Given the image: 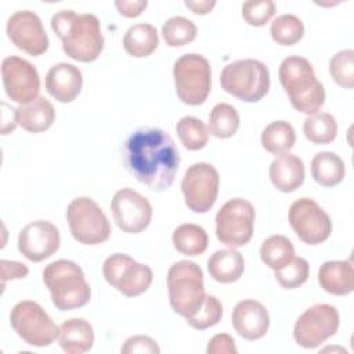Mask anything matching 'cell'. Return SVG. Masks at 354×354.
Here are the masks:
<instances>
[{
	"label": "cell",
	"mask_w": 354,
	"mask_h": 354,
	"mask_svg": "<svg viewBox=\"0 0 354 354\" xmlns=\"http://www.w3.org/2000/svg\"><path fill=\"white\" fill-rule=\"evenodd\" d=\"M122 158L127 171L155 192L171 187L181 162L170 134L158 127L134 130L123 144Z\"/></svg>",
	"instance_id": "obj_1"
},
{
	"label": "cell",
	"mask_w": 354,
	"mask_h": 354,
	"mask_svg": "<svg viewBox=\"0 0 354 354\" xmlns=\"http://www.w3.org/2000/svg\"><path fill=\"white\" fill-rule=\"evenodd\" d=\"M51 29L61 40L64 53L75 61L93 62L102 53L101 24L94 14L61 10L53 15Z\"/></svg>",
	"instance_id": "obj_2"
},
{
	"label": "cell",
	"mask_w": 354,
	"mask_h": 354,
	"mask_svg": "<svg viewBox=\"0 0 354 354\" xmlns=\"http://www.w3.org/2000/svg\"><path fill=\"white\" fill-rule=\"evenodd\" d=\"M278 76L296 111L310 116L322 108L325 90L307 58L299 55L286 57L279 65Z\"/></svg>",
	"instance_id": "obj_3"
},
{
	"label": "cell",
	"mask_w": 354,
	"mask_h": 354,
	"mask_svg": "<svg viewBox=\"0 0 354 354\" xmlns=\"http://www.w3.org/2000/svg\"><path fill=\"white\" fill-rule=\"evenodd\" d=\"M43 282L50 290L53 304L61 311H69L86 306L91 297V289L83 270L71 260H57L43 270Z\"/></svg>",
	"instance_id": "obj_4"
},
{
	"label": "cell",
	"mask_w": 354,
	"mask_h": 354,
	"mask_svg": "<svg viewBox=\"0 0 354 354\" xmlns=\"http://www.w3.org/2000/svg\"><path fill=\"white\" fill-rule=\"evenodd\" d=\"M167 290L174 313L185 319L194 315L206 296L202 268L189 260L174 263L167 272Z\"/></svg>",
	"instance_id": "obj_5"
},
{
	"label": "cell",
	"mask_w": 354,
	"mask_h": 354,
	"mask_svg": "<svg viewBox=\"0 0 354 354\" xmlns=\"http://www.w3.org/2000/svg\"><path fill=\"white\" fill-rule=\"evenodd\" d=\"M221 88L245 102L260 101L270 90V72L257 59H238L224 66L220 73Z\"/></svg>",
	"instance_id": "obj_6"
},
{
	"label": "cell",
	"mask_w": 354,
	"mask_h": 354,
	"mask_svg": "<svg viewBox=\"0 0 354 354\" xmlns=\"http://www.w3.org/2000/svg\"><path fill=\"white\" fill-rule=\"evenodd\" d=\"M173 77L176 94L184 104L198 106L207 100L212 87V71L203 55L189 53L177 58Z\"/></svg>",
	"instance_id": "obj_7"
},
{
	"label": "cell",
	"mask_w": 354,
	"mask_h": 354,
	"mask_svg": "<svg viewBox=\"0 0 354 354\" xmlns=\"http://www.w3.org/2000/svg\"><path fill=\"white\" fill-rule=\"evenodd\" d=\"M66 220L72 236L82 245H100L108 241L112 232L102 209L87 196L75 198L68 205Z\"/></svg>",
	"instance_id": "obj_8"
},
{
	"label": "cell",
	"mask_w": 354,
	"mask_h": 354,
	"mask_svg": "<svg viewBox=\"0 0 354 354\" xmlns=\"http://www.w3.org/2000/svg\"><path fill=\"white\" fill-rule=\"evenodd\" d=\"M256 212L242 198L227 201L216 214V236L228 248L245 246L253 236Z\"/></svg>",
	"instance_id": "obj_9"
},
{
	"label": "cell",
	"mask_w": 354,
	"mask_h": 354,
	"mask_svg": "<svg viewBox=\"0 0 354 354\" xmlns=\"http://www.w3.org/2000/svg\"><path fill=\"white\" fill-rule=\"evenodd\" d=\"M14 332L28 344L35 347L50 346L59 333V326L40 304L30 300L17 303L10 314Z\"/></svg>",
	"instance_id": "obj_10"
},
{
	"label": "cell",
	"mask_w": 354,
	"mask_h": 354,
	"mask_svg": "<svg viewBox=\"0 0 354 354\" xmlns=\"http://www.w3.org/2000/svg\"><path fill=\"white\" fill-rule=\"evenodd\" d=\"M105 281L127 297H136L147 292L152 283V270L124 253H113L102 264Z\"/></svg>",
	"instance_id": "obj_11"
},
{
	"label": "cell",
	"mask_w": 354,
	"mask_h": 354,
	"mask_svg": "<svg viewBox=\"0 0 354 354\" xmlns=\"http://www.w3.org/2000/svg\"><path fill=\"white\" fill-rule=\"evenodd\" d=\"M340 325V315L336 307L318 303L308 307L296 321L293 339L303 348H317L332 337Z\"/></svg>",
	"instance_id": "obj_12"
},
{
	"label": "cell",
	"mask_w": 354,
	"mask_h": 354,
	"mask_svg": "<svg viewBox=\"0 0 354 354\" xmlns=\"http://www.w3.org/2000/svg\"><path fill=\"white\" fill-rule=\"evenodd\" d=\"M220 176L216 167L206 162L191 165L183 177L181 191L185 205L195 213L209 212L218 195Z\"/></svg>",
	"instance_id": "obj_13"
},
{
	"label": "cell",
	"mask_w": 354,
	"mask_h": 354,
	"mask_svg": "<svg viewBox=\"0 0 354 354\" xmlns=\"http://www.w3.org/2000/svg\"><path fill=\"white\" fill-rule=\"evenodd\" d=\"M289 224L297 238L307 245H319L332 234L329 214L311 198H300L289 207Z\"/></svg>",
	"instance_id": "obj_14"
},
{
	"label": "cell",
	"mask_w": 354,
	"mask_h": 354,
	"mask_svg": "<svg viewBox=\"0 0 354 354\" xmlns=\"http://www.w3.org/2000/svg\"><path fill=\"white\" fill-rule=\"evenodd\" d=\"M1 77L7 97L25 105L39 97L40 77L37 69L26 59L11 55L1 62Z\"/></svg>",
	"instance_id": "obj_15"
},
{
	"label": "cell",
	"mask_w": 354,
	"mask_h": 354,
	"mask_svg": "<svg viewBox=\"0 0 354 354\" xmlns=\"http://www.w3.org/2000/svg\"><path fill=\"white\" fill-rule=\"evenodd\" d=\"M111 210L116 225L127 234L144 231L153 214L149 201L131 188H122L115 192L111 201Z\"/></svg>",
	"instance_id": "obj_16"
},
{
	"label": "cell",
	"mask_w": 354,
	"mask_h": 354,
	"mask_svg": "<svg viewBox=\"0 0 354 354\" xmlns=\"http://www.w3.org/2000/svg\"><path fill=\"white\" fill-rule=\"evenodd\" d=\"M6 33L17 48L32 57H39L48 50V36L40 17L33 11H15L7 21Z\"/></svg>",
	"instance_id": "obj_17"
},
{
	"label": "cell",
	"mask_w": 354,
	"mask_h": 354,
	"mask_svg": "<svg viewBox=\"0 0 354 354\" xmlns=\"http://www.w3.org/2000/svg\"><path fill=\"white\" fill-rule=\"evenodd\" d=\"M61 243L58 228L46 220H36L26 224L18 234V250L33 263L51 257Z\"/></svg>",
	"instance_id": "obj_18"
},
{
	"label": "cell",
	"mask_w": 354,
	"mask_h": 354,
	"mask_svg": "<svg viewBox=\"0 0 354 354\" xmlns=\"http://www.w3.org/2000/svg\"><path fill=\"white\" fill-rule=\"evenodd\" d=\"M235 332L246 340L261 339L270 328V315L264 304L253 299L236 303L231 315Z\"/></svg>",
	"instance_id": "obj_19"
},
{
	"label": "cell",
	"mask_w": 354,
	"mask_h": 354,
	"mask_svg": "<svg viewBox=\"0 0 354 354\" xmlns=\"http://www.w3.org/2000/svg\"><path fill=\"white\" fill-rule=\"evenodd\" d=\"M83 76L77 66L68 62L53 65L46 75V90L58 102H72L80 94Z\"/></svg>",
	"instance_id": "obj_20"
},
{
	"label": "cell",
	"mask_w": 354,
	"mask_h": 354,
	"mask_svg": "<svg viewBox=\"0 0 354 354\" xmlns=\"http://www.w3.org/2000/svg\"><path fill=\"white\" fill-rule=\"evenodd\" d=\"M270 180L272 185L281 192H293L304 181L306 170L303 160L290 153H279L270 165Z\"/></svg>",
	"instance_id": "obj_21"
},
{
	"label": "cell",
	"mask_w": 354,
	"mask_h": 354,
	"mask_svg": "<svg viewBox=\"0 0 354 354\" xmlns=\"http://www.w3.org/2000/svg\"><path fill=\"white\" fill-rule=\"evenodd\" d=\"M318 283L330 295H350L354 290V268L351 260L325 261L318 270Z\"/></svg>",
	"instance_id": "obj_22"
},
{
	"label": "cell",
	"mask_w": 354,
	"mask_h": 354,
	"mask_svg": "<svg viewBox=\"0 0 354 354\" xmlns=\"http://www.w3.org/2000/svg\"><path fill=\"white\" fill-rule=\"evenodd\" d=\"M55 111L46 97H37L29 104L15 108V122L29 133H41L53 126Z\"/></svg>",
	"instance_id": "obj_23"
},
{
	"label": "cell",
	"mask_w": 354,
	"mask_h": 354,
	"mask_svg": "<svg viewBox=\"0 0 354 354\" xmlns=\"http://www.w3.org/2000/svg\"><path fill=\"white\" fill-rule=\"evenodd\" d=\"M58 342L68 354H83L94 344V330L83 318H69L59 325Z\"/></svg>",
	"instance_id": "obj_24"
},
{
	"label": "cell",
	"mask_w": 354,
	"mask_h": 354,
	"mask_svg": "<svg viewBox=\"0 0 354 354\" xmlns=\"http://www.w3.org/2000/svg\"><path fill=\"white\" fill-rule=\"evenodd\" d=\"M207 271L214 281L232 283L238 281L245 271L243 256L232 248L217 250L207 260Z\"/></svg>",
	"instance_id": "obj_25"
},
{
	"label": "cell",
	"mask_w": 354,
	"mask_h": 354,
	"mask_svg": "<svg viewBox=\"0 0 354 354\" xmlns=\"http://www.w3.org/2000/svg\"><path fill=\"white\" fill-rule=\"evenodd\" d=\"M159 44L156 28L151 24H136L130 26L123 36L124 51L136 58L151 55Z\"/></svg>",
	"instance_id": "obj_26"
},
{
	"label": "cell",
	"mask_w": 354,
	"mask_h": 354,
	"mask_svg": "<svg viewBox=\"0 0 354 354\" xmlns=\"http://www.w3.org/2000/svg\"><path fill=\"white\" fill-rule=\"evenodd\" d=\"M311 176L322 187H335L346 176L344 162L335 152H318L311 159Z\"/></svg>",
	"instance_id": "obj_27"
},
{
	"label": "cell",
	"mask_w": 354,
	"mask_h": 354,
	"mask_svg": "<svg viewBox=\"0 0 354 354\" xmlns=\"http://www.w3.org/2000/svg\"><path fill=\"white\" fill-rule=\"evenodd\" d=\"M171 241L174 249L185 256H199L209 245L207 232L201 225L192 223L178 225L173 231Z\"/></svg>",
	"instance_id": "obj_28"
},
{
	"label": "cell",
	"mask_w": 354,
	"mask_h": 354,
	"mask_svg": "<svg viewBox=\"0 0 354 354\" xmlns=\"http://www.w3.org/2000/svg\"><path fill=\"white\" fill-rule=\"evenodd\" d=\"M296 142L295 129L285 120H275L267 124L261 133L263 148L274 155L289 152Z\"/></svg>",
	"instance_id": "obj_29"
},
{
	"label": "cell",
	"mask_w": 354,
	"mask_h": 354,
	"mask_svg": "<svg viewBox=\"0 0 354 354\" xmlns=\"http://www.w3.org/2000/svg\"><path fill=\"white\" fill-rule=\"evenodd\" d=\"M295 257V248L289 238L271 235L260 246V259L271 270H279Z\"/></svg>",
	"instance_id": "obj_30"
},
{
	"label": "cell",
	"mask_w": 354,
	"mask_h": 354,
	"mask_svg": "<svg viewBox=\"0 0 354 354\" xmlns=\"http://www.w3.org/2000/svg\"><path fill=\"white\" fill-rule=\"evenodd\" d=\"M303 133L313 144H329L336 138L337 123L333 115L317 112L304 119Z\"/></svg>",
	"instance_id": "obj_31"
},
{
	"label": "cell",
	"mask_w": 354,
	"mask_h": 354,
	"mask_svg": "<svg viewBox=\"0 0 354 354\" xmlns=\"http://www.w3.org/2000/svg\"><path fill=\"white\" fill-rule=\"evenodd\" d=\"M239 127L238 111L225 102H220L213 106L209 115L207 130L212 136L217 138L232 137Z\"/></svg>",
	"instance_id": "obj_32"
},
{
	"label": "cell",
	"mask_w": 354,
	"mask_h": 354,
	"mask_svg": "<svg viewBox=\"0 0 354 354\" xmlns=\"http://www.w3.org/2000/svg\"><path fill=\"white\" fill-rule=\"evenodd\" d=\"M177 136L188 151H199L209 141V130L205 123L195 116H184L176 124Z\"/></svg>",
	"instance_id": "obj_33"
},
{
	"label": "cell",
	"mask_w": 354,
	"mask_h": 354,
	"mask_svg": "<svg viewBox=\"0 0 354 354\" xmlns=\"http://www.w3.org/2000/svg\"><path fill=\"white\" fill-rule=\"evenodd\" d=\"M270 33L277 44L293 46L301 40L304 25L299 17L293 14H282L271 22Z\"/></svg>",
	"instance_id": "obj_34"
},
{
	"label": "cell",
	"mask_w": 354,
	"mask_h": 354,
	"mask_svg": "<svg viewBox=\"0 0 354 354\" xmlns=\"http://www.w3.org/2000/svg\"><path fill=\"white\" fill-rule=\"evenodd\" d=\"M198 33L196 25L181 15L169 18L162 26V36L167 46L181 47L195 40Z\"/></svg>",
	"instance_id": "obj_35"
},
{
	"label": "cell",
	"mask_w": 354,
	"mask_h": 354,
	"mask_svg": "<svg viewBox=\"0 0 354 354\" xmlns=\"http://www.w3.org/2000/svg\"><path fill=\"white\" fill-rule=\"evenodd\" d=\"M329 73L336 84L351 90L354 87V51L342 50L329 61Z\"/></svg>",
	"instance_id": "obj_36"
},
{
	"label": "cell",
	"mask_w": 354,
	"mask_h": 354,
	"mask_svg": "<svg viewBox=\"0 0 354 354\" xmlns=\"http://www.w3.org/2000/svg\"><path fill=\"white\" fill-rule=\"evenodd\" d=\"M223 317V306L220 300L213 295H206L199 310L187 318L191 328L198 330H205L218 324Z\"/></svg>",
	"instance_id": "obj_37"
},
{
	"label": "cell",
	"mask_w": 354,
	"mask_h": 354,
	"mask_svg": "<svg viewBox=\"0 0 354 354\" xmlns=\"http://www.w3.org/2000/svg\"><path fill=\"white\" fill-rule=\"evenodd\" d=\"M310 274V266L303 257H293L282 268L275 270V279L285 289H296L301 286Z\"/></svg>",
	"instance_id": "obj_38"
},
{
	"label": "cell",
	"mask_w": 354,
	"mask_h": 354,
	"mask_svg": "<svg viewBox=\"0 0 354 354\" xmlns=\"http://www.w3.org/2000/svg\"><path fill=\"white\" fill-rule=\"evenodd\" d=\"M275 14V4L271 0L245 1L242 4V17L248 25L263 26Z\"/></svg>",
	"instance_id": "obj_39"
},
{
	"label": "cell",
	"mask_w": 354,
	"mask_h": 354,
	"mask_svg": "<svg viewBox=\"0 0 354 354\" xmlns=\"http://www.w3.org/2000/svg\"><path fill=\"white\" fill-rule=\"evenodd\" d=\"M123 354H134V353H147V354H159L160 348L156 342L145 335H136L129 337L123 347L120 348Z\"/></svg>",
	"instance_id": "obj_40"
},
{
	"label": "cell",
	"mask_w": 354,
	"mask_h": 354,
	"mask_svg": "<svg viewBox=\"0 0 354 354\" xmlns=\"http://www.w3.org/2000/svg\"><path fill=\"white\" fill-rule=\"evenodd\" d=\"M207 354H236V346L232 336L228 333L214 335L207 344Z\"/></svg>",
	"instance_id": "obj_41"
},
{
	"label": "cell",
	"mask_w": 354,
	"mask_h": 354,
	"mask_svg": "<svg viewBox=\"0 0 354 354\" xmlns=\"http://www.w3.org/2000/svg\"><path fill=\"white\" fill-rule=\"evenodd\" d=\"M0 267H1V286L3 288L8 279H21L29 274V268L24 263H19V261L1 260Z\"/></svg>",
	"instance_id": "obj_42"
},
{
	"label": "cell",
	"mask_w": 354,
	"mask_h": 354,
	"mask_svg": "<svg viewBox=\"0 0 354 354\" xmlns=\"http://www.w3.org/2000/svg\"><path fill=\"white\" fill-rule=\"evenodd\" d=\"M145 0H137V1H130V0H118L115 1V7L118 8L119 14L126 17V18H136L142 14V11L147 7Z\"/></svg>",
	"instance_id": "obj_43"
},
{
	"label": "cell",
	"mask_w": 354,
	"mask_h": 354,
	"mask_svg": "<svg viewBox=\"0 0 354 354\" xmlns=\"http://www.w3.org/2000/svg\"><path fill=\"white\" fill-rule=\"evenodd\" d=\"M184 4H185L194 14L205 15V14H207V12H210V11L213 10V7L216 6V1H209V0L191 1V0H185Z\"/></svg>",
	"instance_id": "obj_44"
}]
</instances>
